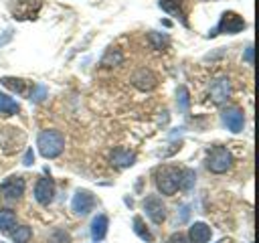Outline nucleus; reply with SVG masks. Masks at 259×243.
<instances>
[{"label":"nucleus","instance_id":"obj_4","mask_svg":"<svg viewBox=\"0 0 259 243\" xmlns=\"http://www.w3.org/2000/svg\"><path fill=\"white\" fill-rule=\"evenodd\" d=\"M247 26V22L243 20V16H239L237 12L233 10H227L221 14V20H219V26L214 30H210L208 36H214L217 32H227V34H235V32H241L243 28Z\"/></svg>","mask_w":259,"mask_h":243},{"label":"nucleus","instance_id":"obj_12","mask_svg":"<svg viewBox=\"0 0 259 243\" xmlns=\"http://www.w3.org/2000/svg\"><path fill=\"white\" fill-rule=\"evenodd\" d=\"M210 235H212L210 227H208L206 223H202V221L194 223V225L188 229V239H190V243H208V241H210Z\"/></svg>","mask_w":259,"mask_h":243},{"label":"nucleus","instance_id":"obj_9","mask_svg":"<svg viewBox=\"0 0 259 243\" xmlns=\"http://www.w3.org/2000/svg\"><path fill=\"white\" fill-rule=\"evenodd\" d=\"M55 196V182L53 178H38V182L34 184V198L40 205H49Z\"/></svg>","mask_w":259,"mask_h":243},{"label":"nucleus","instance_id":"obj_8","mask_svg":"<svg viewBox=\"0 0 259 243\" xmlns=\"http://www.w3.org/2000/svg\"><path fill=\"white\" fill-rule=\"evenodd\" d=\"M233 93V87H231V81L227 77H221V79H214L210 83V99L214 103H223L231 97Z\"/></svg>","mask_w":259,"mask_h":243},{"label":"nucleus","instance_id":"obj_3","mask_svg":"<svg viewBox=\"0 0 259 243\" xmlns=\"http://www.w3.org/2000/svg\"><path fill=\"white\" fill-rule=\"evenodd\" d=\"M233 166V156L225 146H214L208 150L206 156V168L214 174H223Z\"/></svg>","mask_w":259,"mask_h":243},{"label":"nucleus","instance_id":"obj_20","mask_svg":"<svg viewBox=\"0 0 259 243\" xmlns=\"http://www.w3.org/2000/svg\"><path fill=\"white\" fill-rule=\"evenodd\" d=\"M30 235H32V231H30V227H26V225L16 227V229L10 233V237H12V241H14V243H28Z\"/></svg>","mask_w":259,"mask_h":243},{"label":"nucleus","instance_id":"obj_24","mask_svg":"<svg viewBox=\"0 0 259 243\" xmlns=\"http://www.w3.org/2000/svg\"><path fill=\"white\" fill-rule=\"evenodd\" d=\"M150 40L154 43L156 49H164V47H168V38H166L164 34H160V32H150Z\"/></svg>","mask_w":259,"mask_h":243},{"label":"nucleus","instance_id":"obj_15","mask_svg":"<svg viewBox=\"0 0 259 243\" xmlns=\"http://www.w3.org/2000/svg\"><path fill=\"white\" fill-rule=\"evenodd\" d=\"M107 225H109V221H107L105 215H97L93 219V223H91V237H93V241H101L107 235Z\"/></svg>","mask_w":259,"mask_h":243},{"label":"nucleus","instance_id":"obj_18","mask_svg":"<svg viewBox=\"0 0 259 243\" xmlns=\"http://www.w3.org/2000/svg\"><path fill=\"white\" fill-rule=\"evenodd\" d=\"M14 225H16V215H14V211L2 209V211H0V231H2V233H8Z\"/></svg>","mask_w":259,"mask_h":243},{"label":"nucleus","instance_id":"obj_29","mask_svg":"<svg viewBox=\"0 0 259 243\" xmlns=\"http://www.w3.org/2000/svg\"><path fill=\"white\" fill-rule=\"evenodd\" d=\"M221 243H223V241H221Z\"/></svg>","mask_w":259,"mask_h":243},{"label":"nucleus","instance_id":"obj_23","mask_svg":"<svg viewBox=\"0 0 259 243\" xmlns=\"http://www.w3.org/2000/svg\"><path fill=\"white\" fill-rule=\"evenodd\" d=\"M176 95H178V109H180V111H188V103H190V97H188V89L182 85V87H178Z\"/></svg>","mask_w":259,"mask_h":243},{"label":"nucleus","instance_id":"obj_26","mask_svg":"<svg viewBox=\"0 0 259 243\" xmlns=\"http://www.w3.org/2000/svg\"><path fill=\"white\" fill-rule=\"evenodd\" d=\"M45 93H47V89H45L42 85H38V87H36V93H30V99H34V101H40V99L45 97Z\"/></svg>","mask_w":259,"mask_h":243},{"label":"nucleus","instance_id":"obj_21","mask_svg":"<svg viewBox=\"0 0 259 243\" xmlns=\"http://www.w3.org/2000/svg\"><path fill=\"white\" fill-rule=\"evenodd\" d=\"M119 63H121V53L117 49H109L105 53V57L101 59V65H105V67H113V65H119Z\"/></svg>","mask_w":259,"mask_h":243},{"label":"nucleus","instance_id":"obj_11","mask_svg":"<svg viewBox=\"0 0 259 243\" xmlns=\"http://www.w3.org/2000/svg\"><path fill=\"white\" fill-rule=\"evenodd\" d=\"M132 83H134L138 89H142V91H150V89H154V87L158 85V79H156V75H154L150 69H140V71L134 73Z\"/></svg>","mask_w":259,"mask_h":243},{"label":"nucleus","instance_id":"obj_17","mask_svg":"<svg viewBox=\"0 0 259 243\" xmlns=\"http://www.w3.org/2000/svg\"><path fill=\"white\" fill-rule=\"evenodd\" d=\"M0 83H2L6 89L14 91V93H26V81H24V79H16V77H2V79H0Z\"/></svg>","mask_w":259,"mask_h":243},{"label":"nucleus","instance_id":"obj_10","mask_svg":"<svg viewBox=\"0 0 259 243\" xmlns=\"http://www.w3.org/2000/svg\"><path fill=\"white\" fill-rule=\"evenodd\" d=\"M223 122H225V126L231 130V132H241L243 130V126H245V115H243V111L239 109V107H227L225 111H223Z\"/></svg>","mask_w":259,"mask_h":243},{"label":"nucleus","instance_id":"obj_2","mask_svg":"<svg viewBox=\"0 0 259 243\" xmlns=\"http://www.w3.org/2000/svg\"><path fill=\"white\" fill-rule=\"evenodd\" d=\"M36 146L40 156L45 158H57L65 148V138L59 130H42L36 138Z\"/></svg>","mask_w":259,"mask_h":243},{"label":"nucleus","instance_id":"obj_14","mask_svg":"<svg viewBox=\"0 0 259 243\" xmlns=\"http://www.w3.org/2000/svg\"><path fill=\"white\" fill-rule=\"evenodd\" d=\"M158 6H160L164 12H168L170 16L180 18V22H182L184 26L188 24L186 14H184V8H182V0H160V2H158Z\"/></svg>","mask_w":259,"mask_h":243},{"label":"nucleus","instance_id":"obj_22","mask_svg":"<svg viewBox=\"0 0 259 243\" xmlns=\"http://www.w3.org/2000/svg\"><path fill=\"white\" fill-rule=\"evenodd\" d=\"M194 178H196L194 170H190V168H182V180H180V188L190 190V188H192V184H194Z\"/></svg>","mask_w":259,"mask_h":243},{"label":"nucleus","instance_id":"obj_16","mask_svg":"<svg viewBox=\"0 0 259 243\" xmlns=\"http://www.w3.org/2000/svg\"><path fill=\"white\" fill-rule=\"evenodd\" d=\"M18 109H20V105H18L10 95L0 93V113H4V115H14V113H18Z\"/></svg>","mask_w":259,"mask_h":243},{"label":"nucleus","instance_id":"obj_19","mask_svg":"<svg viewBox=\"0 0 259 243\" xmlns=\"http://www.w3.org/2000/svg\"><path fill=\"white\" fill-rule=\"evenodd\" d=\"M134 231H136V235H138L140 239H144V241H148V243H152V241H154V235L146 229V225H144L142 217H134Z\"/></svg>","mask_w":259,"mask_h":243},{"label":"nucleus","instance_id":"obj_6","mask_svg":"<svg viewBox=\"0 0 259 243\" xmlns=\"http://www.w3.org/2000/svg\"><path fill=\"white\" fill-rule=\"evenodd\" d=\"M144 211H146V215L152 219V223H156V225H160V223L166 219V207H164L162 198L156 196V194L146 196V200H144Z\"/></svg>","mask_w":259,"mask_h":243},{"label":"nucleus","instance_id":"obj_7","mask_svg":"<svg viewBox=\"0 0 259 243\" xmlns=\"http://www.w3.org/2000/svg\"><path fill=\"white\" fill-rule=\"evenodd\" d=\"M93 205H95V198H93V194L89 192V190H85V188H79L75 194H73V200H71V209H73V213L75 215H87L91 209H93Z\"/></svg>","mask_w":259,"mask_h":243},{"label":"nucleus","instance_id":"obj_28","mask_svg":"<svg viewBox=\"0 0 259 243\" xmlns=\"http://www.w3.org/2000/svg\"><path fill=\"white\" fill-rule=\"evenodd\" d=\"M245 61H247L249 65H253V47H251V45H249L247 51H245Z\"/></svg>","mask_w":259,"mask_h":243},{"label":"nucleus","instance_id":"obj_1","mask_svg":"<svg viewBox=\"0 0 259 243\" xmlns=\"http://www.w3.org/2000/svg\"><path fill=\"white\" fill-rule=\"evenodd\" d=\"M182 180V168H176L172 164H162L154 170V182L162 194H174L180 188Z\"/></svg>","mask_w":259,"mask_h":243},{"label":"nucleus","instance_id":"obj_13","mask_svg":"<svg viewBox=\"0 0 259 243\" xmlns=\"http://www.w3.org/2000/svg\"><path fill=\"white\" fill-rule=\"evenodd\" d=\"M109 160H111V166H115V168H127V166L134 164L136 154L130 152V150H125V148H115L111 152V158Z\"/></svg>","mask_w":259,"mask_h":243},{"label":"nucleus","instance_id":"obj_5","mask_svg":"<svg viewBox=\"0 0 259 243\" xmlns=\"http://www.w3.org/2000/svg\"><path fill=\"white\" fill-rule=\"evenodd\" d=\"M24 178L22 176H8L2 184H0V192L4 198L8 200H18L24 194Z\"/></svg>","mask_w":259,"mask_h":243},{"label":"nucleus","instance_id":"obj_27","mask_svg":"<svg viewBox=\"0 0 259 243\" xmlns=\"http://www.w3.org/2000/svg\"><path fill=\"white\" fill-rule=\"evenodd\" d=\"M168 243H188V241H186V237L182 233H172L170 239H168Z\"/></svg>","mask_w":259,"mask_h":243},{"label":"nucleus","instance_id":"obj_25","mask_svg":"<svg viewBox=\"0 0 259 243\" xmlns=\"http://www.w3.org/2000/svg\"><path fill=\"white\" fill-rule=\"evenodd\" d=\"M34 162V152H32V148H28L26 152H24V158H22V164L24 166H30Z\"/></svg>","mask_w":259,"mask_h":243}]
</instances>
